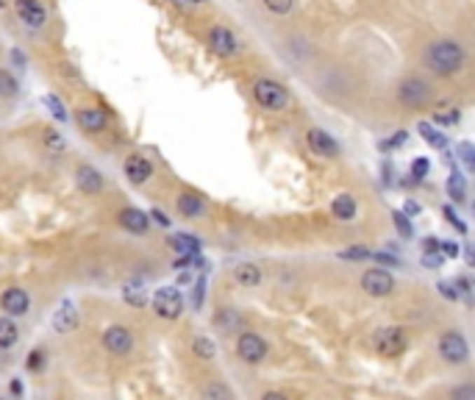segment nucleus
Segmentation results:
<instances>
[{
	"label": "nucleus",
	"instance_id": "obj_1",
	"mask_svg": "<svg viewBox=\"0 0 475 400\" xmlns=\"http://www.w3.org/2000/svg\"><path fill=\"white\" fill-rule=\"evenodd\" d=\"M464 64V48L453 39H439V42H431L428 50H425V67L434 73V76H456Z\"/></svg>",
	"mask_w": 475,
	"mask_h": 400
},
{
	"label": "nucleus",
	"instance_id": "obj_2",
	"mask_svg": "<svg viewBox=\"0 0 475 400\" xmlns=\"http://www.w3.org/2000/svg\"><path fill=\"white\" fill-rule=\"evenodd\" d=\"M253 97H256V103H259V106L273 109V111L287 109V103H289V92H287V86H284V83H278V81H270V78H261V81H256V83H253Z\"/></svg>",
	"mask_w": 475,
	"mask_h": 400
},
{
	"label": "nucleus",
	"instance_id": "obj_3",
	"mask_svg": "<svg viewBox=\"0 0 475 400\" xmlns=\"http://www.w3.org/2000/svg\"><path fill=\"white\" fill-rule=\"evenodd\" d=\"M406 345H408L406 331H403V328H397V325L378 328V331L373 333V347H376V353H381V356H387V359L400 356V353L406 350Z\"/></svg>",
	"mask_w": 475,
	"mask_h": 400
},
{
	"label": "nucleus",
	"instance_id": "obj_4",
	"mask_svg": "<svg viewBox=\"0 0 475 400\" xmlns=\"http://www.w3.org/2000/svg\"><path fill=\"white\" fill-rule=\"evenodd\" d=\"M397 100L406 106V109H422L428 100H431V86L422 78L411 76L397 86Z\"/></svg>",
	"mask_w": 475,
	"mask_h": 400
},
{
	"label": "nucleus",
	"instance_id": "obj_5",
	"mask_svg": "<svg viewBox=\"0 0 475 400\" xmlns=\"http://www.w3.org/2000/svg\"><path fill=\"white\" fill-rule=\"evenodd\" d=\"M439 356L450 364H464L470 359V345L459 331H445L439 336Z\"/></svg>",
	"mask_w": 475,
	"mask_h": 400
},
{
	"label": "nucleus",
	"instance_id": "obj_6",
	"mask_svg": "<svg viewBox=\"0 0 475 400\" xmlns=\"http://www.w3.org/2000/svg\"><path fill=\"white\" fill-rule=\"evenodd\" d=\"M153 309L164 320H178L184 315V298H181V292L175 287H161L153 295Z\"/></svg>",
	"mask_w": 475,
	"mask_h": 400
},
{
	"label": "nucleus",
	"instance_id": "obj_7",
	"mask_svg": "<svg viewBox=\"0 0 475 400\" xmlns=\"http://www.w3.org/2000/svg\"><path fill=\"white\" fill-rule=\"evenodd\" d=\"M103 347L111 353V356H128L131 347H134V336L125 325H109L103 331Z\"/></svg>",
	"mask_w": 475,
	"mask_h": 400
},
{
	"label": "nucleus",
	"instance_id": "obj_8",
	"mask_svg": "<svg viewBox=\"0 0 475 400\" xmlns=\"http://www.w3.org/2000/svg\"><path fill=\"white\" fill-rule=\"evenodd\" d=\"M362 289H364L367 295H373V298H387V295L395 289V278H392L387 270L373 267V270H367V273L362 275Z\"/></svg>",
	"mask_w": 475,
	"mask_h": 400
},
{
	"label": "nucleus",
	"instance_id": "obj_9",
	"mask_svg": "<svg viewBox=\"0 0 475 400\" xmlns=\"http://www.w3.org/2000/svg\"><path fill=\"white\" fill-rule=\"evenodd\" d=\"M237 353L242 361L259 364V361H264V356H267V342H264L259 333H242L237 339Z\"/></svg>",
	"mask_w": 475,
	"mask_h": 400
},
{
	"label": "nucleus",
	"instance_id": "obj_10",
	"mask_svg": "<svg viewBox=\"0 0 475 400\" xmlns=\"http://www.w3.org/2000/svg\"><path fill=\"white\" fill-rule=\"evenodd\" d=\"M0 306H3V312H6L8 317H22V315L28 312V306H31V298H28V292H25V289L11 287V289H6V292H3Z\"/></svg>",
	"mask_w": 475,
	"mask_h": 400
},
{
	"label": "nucleus",
	"instance_id": "obj_11",
	"mask_svg": "<svg viewBox=\"0 0 475 400\" xmlns=\"http://www.w3.org/2000/svg\"><path fill=\"white\" fill-rule=\"evenodd\" d=\"M306 139H309V148L315 151L317 156H325V159H336V156H339V145H336V139H333L328 131L312 128V131L306 134Z\"/></svg>",
	"mask_w": 475,
	"mask_h": 400
},
{
	"label": "nucleus",
	"instance_id": "obj_12",
	"mask_svg": "<svg viewBox=\"0 0 475 400\" xmlns=\"http://www.w3.org/2000/svg\"><path fill=\"white\" fill-rule=\"evenodd\" d=\"M209 45H212V50H214L217 56H234L239 48L237 36H234L228 28H223V25H217V28L209 31Z\"/></svg>",
	"mask_w": 475,
	"mask_h": 400
},
{
	"label": "nucleus",
	"instance_id": "obj_13",
	"mask_svg": "<svg viewBox=\"0 0 475 400\" xmlns=\"http://www.w3.org/2000/svg\"><path fill=\"white\" fill-rule=\"evenodd\" d=\"M14 6H17V14L22 17L25 25H31V28H42L45 25L48 14H45V8L36 0H17Z\"/></svg>",
	"mask_w": 475,
	"mask_h": 400
},
{
	"label": "nucleus",
	"instance_id": "obj_14",
	"mask_svg": "<svg viewBox=\"0 0 475 400\" xmlns=\"http://www.w3.org/2000/svg\"><path fill=\"white\" fill-rule=\"evenodd\" d=\"M117 220H120V226H123L125 231H131V234H145V231L151 228V217H148L145 212H139V209H123Z\"/></svg>",
	"mask_w": 475,
	"mask_h": 400
},
{
	"label": "nucleus",
	"instance_id": "obj_15",
	"mask_svg": "<svg viewBox=\"0 0 475 400\" xmlns=\"http://www.w3.org/2000/svg\"><path fill=\"white\" fill-rule=\"evenodd\" d=\"M76 181H78L81 192H86V195H97L103 189V175L89 164H81L76 170Z\"/></svg>",
	"mask_w": 475,
	"mask_h": 400
},
{
	"label": "nucleus",
	"instance_id": "obj_16",
	"mask_svg": "<svg viewBox=\"0 0 475 400\" xmlns=\"http://www.w3.org/2000/svg\"><path fill=\"white\" fill-rule=\"evenodd\" d=\"M125 175H128L131 184H145L153 175V167H151V161L142 159V156H128L125 159Z\"/></svg>",
	"mask_w": 475,
	"mask_h": 400
},
{
	"label": "nucleus",
	"instance_id": "obj_17",
	"mask_svg": "<svg viewBox=\"0 0 475 400\" xmlns=\"http://www.w3.org/2000/svg\"><path fill=\"white\" fill-rule=\"evenodd\" d=\"M78 125L83 131L95 134V131H103L109 125V117L103 109H81L78 111Z\"/></svg>",
	"mask_w": 475,
	"mask_h": 400
},
{
	"label": "nucleus",
	"instance_id": "obj_18",
	"mask_svg": "<svg viewBox=\"0 0 475 400\" xmlns=\"http://www.w3.org/2000/svg\"><path fill=\"white\" fill-rule=\"evenodd\" d=\"M170 247L181 256V258H192L200 253V240L198 237H189V234H175L170 237Z\"/></svg>",
	"mask_w": 475,
	"mask_h": 400
},
{
	"label": "nucleus",
	"instance_id": "obj_19",
	"mask_svg": "<svg viewBox=\"0 0 475 400\" xmlns=\"http://www.w3.org/2000/svg\"><path fill=\"white\" fill-rule=\"evenodd\" d=\"M76 325H78V312H76V306H73V303H64V306L56 312V317H53V328H56L59 333H70Z\"/></svg>",
	"mask_w": 475,
	"mask_h": 400
},
{
	"label": "nucleus",
	"instance_id": "obj_20",
	"mask_svg": "<svg viewBox=\"0 0 475 400\" xmlns=\"http://www.w3.org/2000/svg\"><path fill=\"white\" fill-rule=\"evenodd\" d=\"M331 209H333V217H339V220H353V217H356V200H353V195H336L333 203H331Z\"/></svg>",
	"mask_w": 475,
	"mask_h": 400
},
{
	"label": "nucleus",
	"instance_id": "obj_21",
	"mask_svg": "<svg viewBox=\"0 0 475 400\" xmlns=\"http://www.w3.org/2000/svg\"><path fill=\"white\" fill-rule=\"evenodd\" d=\"M234 278H237V284H242V287H256V284L261 281V270H259L256 264H250V261H242L237 270H234Z\"/></svg>",
	"mask_w": 475,
	"mask_h": 400
},
{
	"label": "nucleus",
	"instance_id": "obj_22",
	"mask_svg": "<svg viewBox=\"0 0 475 400\" xmlns=\"http://www.w3.org/2000/svg\"><path fill=\"white\" fill-rule=\"evenodd\" d=\"M175 206H178V212H181L184 217H198L200 209H203V200H200L198 195H192V192H184V195H178Z\"/></svg>",
	"mask_w": 475,
	"mask_h": 400
},
{
	"label": "nucleus",
	"instance_id": "obj_23",
	"mask_svg": "<svg viewBox=\"0 0 475 400\" xmlns=\"http://www.w3.org/2000/svg\"><path fill=\"white\" fill-rule=\"evenodd\" d=\"M417 131L422 134V139H425L431 148H436V151H445V148H448V137H445V134H439L431 123H420V125H417Z\"/></svg>",
	"mask_w": 475,
	"mask_h": 400
},
{
	"label": "nucleus",
	"instance_id": "obj_24",
	"mask_svg": "<svg viewBox=\"0 0 475 400\" xmlns=\"http://www.w3.org/2000/svg\"><path fill=\"white\" fill-rule=\"evenodd\" d=\"M448 195H450V200H456V203H462V200L467 198V181H464V175H462L459 170H453L450 178H448Z\"/></svg>",
	"mask_w": 475,
	"mask_h": 400
},
{
	"label": "nucleus",
	"instance_id": "obj_25",
	"mask_svg": "<svg viewBox=\"0 0 475 400\" xmlns=\"http://www.w3.org/2000/svg\"><path fill=\"white\" fill-rule=\"evenodd\" d=\"M17 325L8 320V317H0V347H11L17 342Z\"/></svg>",
	"mask_w": 475,
	"mask_h": 400
},
{
	"label": "nucleus",
	"instance_id": "obj_26",
	"mask_svg": "<svg viewBox=\"0 0 475 400\" xmlns=\"http://www.w3.org/2000/svg\"><path fill=\"white\" fill-rule=\"evenodd\" d=\"M192 350H195V356H200V359H214V356H217L214 342L206 339V336H198V339L192 342Z\"/></svg>",
	"mask_w": 475,
	"mask_h": 400
},
{
	"label": "nucleus",
	"instance_id": "obj_27",
	"mask_svg": "<svg viewBox=\"0 0 475 400\" xmlns=\"http://www.w3.org/2000/svg\"><path fill=\"white\" fill-rule=\"evenodd\" d=\"M392 220H395L397 234H400L403 240H411V234H414V226L408 223V214H403V212H392Z\"/></svg>",
	"mask_w": 475,
	"mask_h": 400
},
{
	"label": "nucleus",
	"instance_id": "obj_28",
	"mask_svg": "<svg viewBox=\"0 0 475 400\" xmlns=\"http://www.w3.org/2000/svg\"><path fill=\"white\" fill-rule=\"evenodd\" d=\"M456 153H459V159L464 161V167L475 172V145L473 142H462L459 148H456Z\"/></svg>",
	"mask_w": 475,
	"mask_h": 400
},
{
	"label": "nucleus",
	"instance_id": "obj_29",
	"mask_svg": "<svg viewBox=\"0 0 475 400\" xmlns=\"http://www.w3.org/2000/svg\"><path fill=\"white\" fill-rule=\"evenodd\" d=\"M123 298H125V303H131V306H145V292H142L139 287H125V289H123Z\"/></svg>",
	"mask_w": 475,
	"mask_h": 400
},
{
	"label": "nucleus",
	"instance_id": "obj_30",
	"mask_svg": "<svg viewBox=\"0 0 475 400\" xmlns=\"http://www.w3.org/2000/svg\"><path fill=\"white\" fill-rule=\"evenodd\" d=\"M339 258H347V261H356V258H373V250L367 247H347L339 253Z\"/></svg>",
	"mask_w": 475,
	"mask_h": 400
},
{
	"label": "nucleus",
	"instance_id": "obj_31",
	"mask_svg": "<svg viewBox=\"0 0 475 400\" xmlns=\"http://www.w3.org/2000/svg\"><path fill=\"white\" fill-rule=\"evenodd\" d=\"M264 6L273 11V14H289L295 0H264Z\"/></svg>",
	"mask_w": 475,
	"mask_h": 400
},
{
	"label": "nucleus",
	"instance_id": "obj_32",
	"mask_svg": "<svg viewBox=\"0 0 475 400\" xmlns=\"http://www.w3.org/2000/svg\"><path fill=\"white\" fill-rule=\"evenodd\" d=\"M428 170H431L428 159H417L411 164V181H422V178L428 175Z\"/></svg>",
	"mask_w": 475,
	"mask_h": 400
},
{
	"label": "nucleus",
	"instance_id": "obj_33",
	"mask_svg": "<svg viewBox=\"0 0 475 400\" xmlns=\"http://www.w3.org/2000/svg\"><path fill=\"white\" fill-rule=\"evenodd\" d=\"M45 106H50V109H53V117H56V120H67L64 106H62V100H59L56 95H48V97H45Z\"/></svg>",
	"mask_w": 475,
	"mask_h": 400
},
{
	"label": "nucleus",
	"instance_id": "obj_34",
	"mask_svg": "<svg viewBox=\"0 0 475 400\" xmlns=\"http://www.w3.org/2000/svg\"><path fill=\"white\" fill-rule=\"evenodd\" d=\"M439 250H442V256H448V258H456V256H459V244L453 240H445L439 244Z\"/></svg>",
	"mask_w": 475,
	"mask_h": 400
},
{
	"label": "nucleus",
	"instance_id": "obj_35",
	"mask_svg": "<svg viewBox=\"0 0 475 400\" xmlns=\"http://www.w3.org/2000/svg\"><path fill=\"white\" fill-rule=\"evenodd\" d=\"M45 142H48L53 151H62V148H64V139H62L56 131H45Z\"/></svg>",
	"mask_w": 475,
	"mask_h": 400
},
{
	"label": "nucleus",
	"instance_id": "obj_36",
	"mask_svg": "<svg viewBox=\"0 0 475 400\" xmlns=\"http://www.w3.org/2000/svg\"><path fill=\"white\" fill-rule=\"evenodd\" d=\"M439 292H442V298H448V301H456V298H459V292H453V284H448V281H439Z\"/></svg>",
	"mask_w": 475,
	"mask_h": 400
},
{
	"label": "nucleus",
	"instance_id": "obj_37",
	"mask_svg": "<svg viewBox=\"0 0 475 400\" xmlns=\"http://www.w3.org/2000/svg\"><path fill=\"white\" fill-rule=\"evenodd\" d=\"M206 395H209V398H231V392H228L226 387H220V384L209 387V389H206Z\"/></svg>",
	"mask_w": 475,
	"mask_h": 400
},
{
	"label": "nucleus",
	"instance_id": "obj_38",
	"mask_svg": "<svg viewBox=\"0 0 475 400\" xmlns=\"http://www.w3.org/2000/svg\"><path fill=\"white\" fill-rule=\"evenodd\" d=\"M151 220H153L156 226H161V228H170V220H167V214H164L161 209H153V212H151Z\"/></svg>",
	"mask_w": 475,
	"mask_h": 400
},
{
	"label": "nucleus",
	"instance_id": "obj_39",
	"mask_svg": "<svg viewBox=\"0 0 475 400\" xmlns=\"http://www.w3.org/2000/svg\"><path fill=\"white\" fill-rule=\"evenodd\" d=\"M422 264H425L428 270H436V267L442 264V256H436V253H434V256H431V253H425V256H422Z\"/></svg>",
	"mask_w": 475,
	"mask_h": 400
},
{
	"label": "nucleus",
	"instance_id": "obj_40",
	"mask_svg": "<svg viewBox=\"0 0 475 400\" xmlns=\"http://www.w3.org/2000/svg\"><path fill=\"white\" fill-rule=\"evenodd\" d=\"M0 86H3V92H8V95L17 89V83H14V78H11L8 73H0Z\"/></svg>",
	"mask_w": 475,
	"mask_h": 400
},
{
	"label": "nucleus",
	"instance_id": "obj_41",
	"mask_svg": "<svg viewBox=\"0 0 475 400\" xmlns=\"http://www.w3.org/2000/svg\"><path fill=\"white\" fill-rule=\"evenodd\" d=\"M434 120H436V123H442V125H448V123H459V111H450V114H436Z\"/></svg>",
	"mask_w": 475,
	"mask_h": 400
},
{
	"label": "nucleus",
	"instance_id": "obj_42",
	"mask_svg": "<svg viewBox=\"0 0 475 400\" xmlns=\"http://www.w3.org/2000/svg\"><path fill=\"white\" fill-rule=\"evenodd\" d=\"M445 217H448V220H450V223H453V226H456V228H459L462 234L467 231V226H464V223H462V220H459V217L453 214V209H445Z\"/></svg>",
	"mask_w": 475,
	"mask_h": 400
},
{
	"label": "nucleus",
	"instance_id": "obj_43",
	"mask_svg": "<svg viewBox=\"0 0 475 400\" xmlns=\"http://www.w3.org/2000/svg\"><path fill=\"white\" fill-rule=\"evenodd\" d=\"M42 359H45L42 350H34L31 359H28V367H31V370H39V367H42Z\"/></svg>",
	"mask_w": 475,
	"mask_h": 400
},
{
	"label": "nucleus",
	"instance_id": "obj_44",
	"mask_svg": "<svg viewBox=\"0 0 475 400\" xmlns=\"http://www.w3.org/2000/svg\"><path fill=\"white\" fill-rule=\"evenodd\" d=\"M406 137H408V131H397V137L392 142H384V148H397V145H403L406 142Z\"/></svg>",
	"mask_w": 475,
	"mask_h": 400
},
{
	"label": "nucleus",
	"instance_id": "obj_45",
	"mask_svg": "<svg viewBox=\"0 0 475 400\" xmlns=\"http://www.w3.org/2000/svg\"><path fill=\"white\" fill-rule=\"evenodd\" d=\"M373 258H378V261H384V264H397V258L390 256V253H373Z\"/></svg>",
	"mask_w": 475,
	"mask_h": 400
},
{
	"label": "nucleus",
	"instance_id": "obj_46",
	"mask_svg": "<svg viewBox=\"0 0 475 400\" xmlns=\"http://www.w3.org/2000/svg\"><path fill=\"white\" fill-rule=\"evenodd\" d=\"M422 244H425V250H439V244H442V242L436 240V237H428V240L422 242Z\"/></svg>",
	"mask_w": 475,
	"mask_h": 400
},
{
	"label": "nucleus",
	"instance_id": "obj_47",
	"mask_svg": "<svg viewBox=\"0 0 475 400\" xmlns=\"http://www.w3.org/2000/svg\"><path fill=\"white\" fill-rule=\"evenodd\" d=\"M203 303V281L195 287V306H200Z\"/></svg>",
	"mask_w": 475,
	"mask_h": 400
},
{
	"label": "nucleus",
	"instance_id": "obj_48",
	"mask_svg": "<svg viewBox=\"0 0 475 400\" xmlns=\"http://www.w3.org/2000/svg\"><path fill=\"white\" fill-rule=\"evenodd\" d=\"M406 214H408V217H411V214H420V206L408 200V203H406Z\"/></svg>",
	"mask_w": 475,
	"mask_h": 400
},
{
	"label": "nucleus",
	"instance_id": "obj_49",
	"mask_svg": "<svg viewBox=\"0 0 475 400\" xmlns=\"http://www.w3.org/2000/svg\"><path fill=\"white\" fill-rule=\"evenodd\" d=\"M8 389H11V395H20V392H22V384H20V381H11Z\"/></svg>",
	"mask_w": 475,
	"mask_h": 400
},
{
	"label": "nucleus",
	"instance_id": "obj_50",
	"mask_svg": "<svg viewBox=\"0 0 475 400\" xmlns=\"http://www.w3.org/2000/svg\"><path fill=\"white\" fill-rule=\"evenodd\" d=\"M467 261H470V267H475V244L467 247Z\"/></svg>",
	"mask_w": 475,
	"mask_h": 400
},
{
	"label": "nucleus",
	"instance_id": "obj_51",
	"mask_svg": "<svg viewBox=\"0 0 475 400\" xmlns=\"http://www.w3.org/2000/svg\"><path fill=\"white\" fill-rule=\"evenodd\" d=\"M181 3H189V6H200V3H206V0H181Z\"/></svg>",
	"mask_w": 475,
	"mask_h": 400
},
{
	"label": "nucleus",
	"instance_id": "obj_52",
	"mask_svg": "<svg viewBox=\"0 0 475 400\" xmlns=\"http://www.w3.org/2000/svg\"><path fill=\"white\" fill-rule=\"evenodd\" d=\"M473 212H475V203H473Z\"/></svg>",
	"mask_w": 475,
	"mask_h": 400
}]
</instances>
